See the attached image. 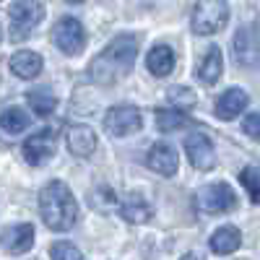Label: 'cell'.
<instances>
[{"label":"cell","instance_id":"6da1fadb","mask_svg":"<svg viewBox=\"0 0 260 260\" xmlns=\"http://www.w3.org/2000/svg\"><path fill=\"white\" fill-rule=\"evenodd\" d=\"M136 55H138V39L133 34H120L91 62V78L102 86H110V83L120 81L130 68H133Z\"/></svg>","mask_w":260,"mask_h":260},{"label":"cell","instance_id":"7a4b0ae2","mask_svg":"<svg viewBox=\"0 0 260 260\" xmlns=\"http://www.w3.org/2000/svg\"><path fill=\"white\" fill-rule=\"evenodd\" d=\"M39 213H42V221L50 229L68 232L78 219V203L73 198L71 187L60 180L47 182L39 192Z\"/></svg>","mask_w":260,"mask_h":260},{"label":"cell","instance_id":"3957f363","mask_svg":"<svg viewBox=\"0 0 260 260\" xmlns=\"http://www.w3.org/2000/svg\"><path fill=\"white\" fill-rule=\"evenodd\" d=\"M229 6L224 0H198L192 8V31L195 34H216L226 26Z\"/></svg>","mask_w":260,"mask_h":260},{"label":"cell","instance_id":"277c9868","mask_svg":"<svg viewBox=\"0 0 260 260\" xmlns=\"http://www.w3.org/2000/svg\"><path fill=\"white\" fill-rule=\"evenodd\" d=\"M45 18V8L37 0H13L11 6V39L24 42L31 37V29Z\"/></svg>","mask_w":260,"mask_h":260},{"label":"cell","instance_id":"5b68a950","mask_svg":"<svg viewBox=\"0 0 260 260\" xmlns=\"http://www.w3.org/2000/svg\"><path fill=\"white\" fill-rule=\"evenodd\" d=\"M52 39L55 45L65 52V55H81L83 47H86V31L81 26V21L65 16L55 24V31H52Z\"/></svg>","mask_w":260,"mask_h":260},{"label":"cell","instance_id":"8992f818","mask_svg":"<svg viewBox=\"0 0 260 260\" xmlns=\"http://www.w3.org/2000/svg\"><path fill=\"white\" fill-rule=\"evenodd\" d=\"M141 125H143L141 112L136 110V107H130V104L112 107V110L107 112V117H104L107 133H112L115 138H125L130 133H136V130H141Z\"/></svg>","mask_w":260,"mask_h":260},{"label":"cell","instance_id":"52a82bcc","mask_svg":"<svg viewBox=\"0 0 260 260\" xmlns=\"http://www.w3.org/2000/svg\"><path fill=\"white\" fill-rule=\"evenodd\" d=\"M55 148H57V133L50 130V127H45V130H39V133L29 136L21 151H24V159L31 167H42V164H47L52 159Z\"/></svg>","mask_w":260,"mask_h":260},{"label":"cell","instance_id":"ba28073f","mask_svg":"<svg viewBox=\"0 0 260 260\" xmlns=\"http://www.w3.org/2000/svg\"><path fill=\"white\" fill-rule=\"evenodd\" d=\"M198 206L206 213H226L237 206V195L226 182H213L198 192Z\"/></svg>","mask_w":260,"mask_h":260},{"label":"cell","instance_id":"9c48e42d","mask_svg":"<svg viewBox=\"0 0 260 260\" xmlns=\"http://www.w3.org/2000/svg\"><path fill=\"white\" fill-rule=\"evenodd\" d=\"M185 154L190 164L201 172H208L216 167V154H213V143L206 133H190L185 138Z\"/></svg>","mask_w":260,"mask_h":260},{"label":"cell","instance_id":"30bf717a","mask_svg":"<svg viewBox=\"0 0 260 260\" xmlns=\"http://www.w3.org/2000/svg\"><path fill=\"white\" fill-rule=\"evenodd\" d=\"M0 245L3 250L21 255V252H29L34 247V226L31 224H16V226H6L0 232Z\"/></svg>","mask_w":260,"mask_h":260},{"label":"cell","instance_id":"8fae6325","mask_svg":"<svg viewBox=\"0 0 260 260\" xmlns=\"http://www.w3.org/2000/svg\"><path fill=\"white\" fill-rule=\"evenodd\" d=\"M148 167L159 172L161 177H172L177 175V167H180V159H177V151L172 148L169 143H154L148 151Z\"/></svg>","mask_w":260,"mask_h":260},{"label":"cell","instance_id":"7c38bea8","mask_svg":"<svg viewBox=\"0 0 260 260\" xmlns=\"http://www.w3.org/2000/svg\"><path fill=\"white\" fill-rule=\"evenodd\" d=\"M234 60L242 68H255L257 65V34L252 26L240 29L234 37Z\"/></svg>","mask_w":260,"mask_h":260},{"label":"cell","instance_id":"4fadbf2b","mask_svg":"<svg viewBox=\"0 0 260 260\" xmlns=\"http://www.w3.org/2000/svg\"><path fill=\"white\" fill-rule=\"evenodd\" d=\"M68 148L78 159H89L96 151V133L86 125H76L68 130Z\"/></svg>","mask_w":260,"mask_h":260},{"label":"cell","instance_id":"5bb4252c","mask_svg":"<svg viewBox=\"0 0 260 260\" xmlns=\"http://www.w3.org/2000/svg\"><path fill=\"white\" fill-rule=\"evenodd\" d=\"M117 208H120V216H122L125 221H130V224H146L151 216H154V208H151L141 198V195H136V192H130L125 201H120Z\"/></svg>","mask_w":260,"mask_h":260},{"label":"cell","instance_id":"9a60e30c","mask_svg":"<svg viewBox=\"0 0 260 260\" xmlns=\"http://www.w3.org/2000/svg\"><path fill=\"white\" fill-rule=\"evenodd\" d=\"M245 107H247V94L242 89H237V86H232V89H226L221 94V99L216 102V115L221 120H234Z\"/></svg>","mask_w":260,"mask_h":260},{"label":"cell","instance_id":"2e32d148","mask_svg":"<svg viewBox=\"0 0 260 260\" xmlns=\"http://www.w3.org/2000/svg\"><path fill=\"white\" fill-rule=\"evenodd\" d=\"M221 71H224V57H221V50L213 45V47L206 50V55L198 62V78L206 86H213L216 81L221 78Z\"/></svg>","mask_w":260,"mask_h":260},{"label":"cell","instance_id":"e0dca14e","mask_svg":"<svg viewBox=\"0 0 260 260\" xmlns=\"http://www.w3.org/2000/svg\"><path fill=\"white\" fill-rule=\"evenodd\" d=\"M11 71L24 78V81H31L42 73V55L37 52H29V50H18L13 57H11Z\"/></svg>","mask_w":260,"mask_h":260},{"label":"cell","instance_id":"ac0fdd59","mask_svg":"<svg viewBox=\"0 0 260 260\" xmlns=\"http://www.w3.org/2000/svg\"><path fill=\"white\" fill-rule=\"evenodd\" d=\"M146 65L154 76L164 78V76H169L172 71H175V52H172V47H167V45H156L146 55Z\"/></svg>","mask_w":260,"mask_h":260},{"label":"cell","instance_id":"d6986e66","mask_svg":"<svg viewBox=\"0 0 260 260\" xmlns=\"http://www.w3.org/2000/svg\"><path fill=\"white\" fill-rule=\"evenodd\" d=\"M242 245V234L240 229H234V226H221V229H216L213 237H211V250L216 255H229L234 250H240Z\"/></svg>","mask_w":260,"mask_h":260},{"label":"cell","instance_id":"ffe728a7","mask_svg":"<svg viewBox=\"0 0 260 260\" xmlns=\"http://www.w3.org/2000/svg\"><path fill=\"white\" fill-rule=\"evenodd\" d=\"M29 115L21 110V107H8V110L0 112V127L6 130V133L16 136V133H24V130L29 127Z\"/></svg>","mask_w":260,"mask_h":260},{"label":"cell","instance_id":"44dd1931","mask_svg":"<svg viewBox=\"0 0 260 260\" xmlns=\"http://www.w3.org/2000/svg\"><path fill=\"white\" fill-rule=\"evenodd\" d=\"M26 102H29V107H31V110H34L39 117H50V115L55 112V107H57V99H55V94H52L50 89L29 91Z\"/></svg>","mask_w":260,"mask_h":260},{"label":"cell","instance_id":"7402d4cb","mask_svg":"<svg viewBox=\"0 0 260 260\" xmlns=\"http://www.w3.org/2000/svg\"><path fill=\"white\" fill-rule=\"evenodd\" d=\"M156 125L161 133H172V130H180L185 125H190V120L182 112H172V110H156Z\"/></svg>","mask_w":260,"mask_h":260},{"label":"cell","instance_id":"603a6c76","mask_svg":"<svg viewBox=\"0 0 260 260\" xmlns=\"http://www.w3.org/2000/svg\"><path fill=\"white\" fill-rule=\"evenodd\" d=\"M167 99L177 107L180 112H187L195 107V102H198V96H195V91H190L187 86H175V89L167 91Z\"/></svg>","mask_w":260,"mask_h":260},{"label":"cell","instance_id":"cb8c5ba5","mask_svg":"<svg viewBox=\"0 0 260 260\" xmlns=\"http://www.w3.org/2000/svg\"><path fill=\"white\" fill-rule=\"evenodd\" d=\"M240 182L247 187L250 201L257 203V201H260V175H257V167H245V169L240 172Z\"/></svg>","mask_w":260,"mask_h":260},{"label":"cell","instance_id":"d4e9b609","mask_svg":"<svg viewBox=\"0 0 260 260\" xmlns=\"http://www.w3.org/2000/svg\"><path fill=\"white\" fill-rule=\"evenodd\" d=\"M50 255H52V260H86L81 255V250L71 242H55L50 247Z\"/></svg>","mask_w":260,"mask_h":260},{"label":"cell","instance_id":"484cf974","mask_svg":"<svg viewBox=\"0 0 260 260\" xmlns=\"http://www.w3.org/2000/svg\"><path fill=\"white\" fill-rule=\"evenodd\" d=\"M242 130H245L250 138H257V136H260V115H257V112H250V115L242 120Z\"/></svg>","mask_w":260,"mask_h":260},{"label":"cell","instance_id":"4316f807","mask_svg":"<svg viewBox=\"0 0 260 260\" xmlns=\"http://www.w3.org/2000/svg\"><path fill=\"white\" fill-rule=\"evenodd\" d=\"M182 260H198V257H195V255H185Z\"/></svg>","mask_w":260,"mask_h":260},{"label":"cell","instance_id":"83f0119b","mask_svg":"<svg viewBox=\"0 0 260 260\" xmlns=\"http://www.w3.org/2000/svg\"><path fill=\"white\" fill-rule=\"evenodd\" d=\"M68 3H83V0H68Z\"/></svg>","mask_w":260,"mask_h":260}]
</instances>
